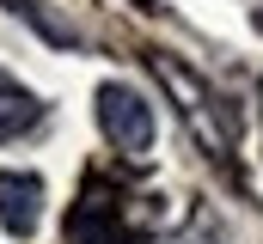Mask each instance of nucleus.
I'll return each instance as SVG.
<instances>
[{
    "instance_id": "f257e3e1",
    "label": "nucleus",
    "mask_w": 263,
    "mask_h": 244,
    "mask_svg": "<svg viewBox=\"0 0 263 244\" xmlns=\"http://www.w3.org/2000/svg\"><path fill=\"white\" fill-rule=\"evenodd\" d=\"M153 73H159V79H165V92L178 98V110H184V122L196 128V140L214 153V159H227V153H233L239 122H233V110L220 104V92H214V86H202L196 73H190L184 61H172V55H153Z\"/></svg>"
},
{
    "instance_id": "f03ea898",
    "label": "nucleus",
    "mask_w": 263,
    "mask_h": 244,
    "mask_svg": "<svg viewBox=\"0 0 263 244\" xmlns=\"http://www.w3.org/2000/svg\"><path fill=\"white\" fill-rule=\"evenodd\" d=\"M98 128H104V140L117 147V153H129L141 159L147 147H153V104L135 92V86H98Z\"/></svg>"
},
{
    "instance_id": "7ed1b4c3",
    "label": "nucleus",
    "mask_w": 263,
    "mask_h": 244,
    "mask_svg": "<svg viewBox=\"0 0 263 244\" xmlns=\"http://www.w3.org/2000/svg\"><path fill=\"white\" fill-rule=\"evenodd\" d=\"M117 238H123L117 195H104V183H86V195L67 214V244H117Z\"/></svg>"
},
{
    "instance_id": "20e7f679",
    "label": "nucleus",
    "mask_w": 263,
    "mask_h": 244,
    "mask_svg": "<svg viewBox=\"0 0 263 244\" xmlns=\"http://www.w3.org/2000/svg\"><path fill=\"white\" fill-rule=\"evenodd\" d=\"M43 220V177L37 171H0V226L12 238H31Z\"/></svg>"
},
{
    "instance_id": "39448f33",
    "label": "nucleus",
    "mask_w": 263,
    "mask_h": 244,
    "mask_svg": "<svg viewBox=\"0 0 263 244\" xmlns=\"http://www.w3.org/2000/svg\"><path fill=\"white\" fill-rule=\"evenodd\" d=\"M43 116V104H37V92L31 86H18L6 67H0V140H12V134H25V128H37Z\"/></svg>"
},
{
    "instance_id": "423d86ee",
    "label": "nucleus",
    "mask_w": 263,
    "mask_h": 244,
    "mask_svg": "<svg viewBox=\"0 0 263 244\" xmlns=\"http://www.w3.org/2000/svg\"><path fill=\"white\" fill-rule=\"evenodd\" d=\"M257 92H263V86H257Z\"/></svg>"
}]
</instances>
